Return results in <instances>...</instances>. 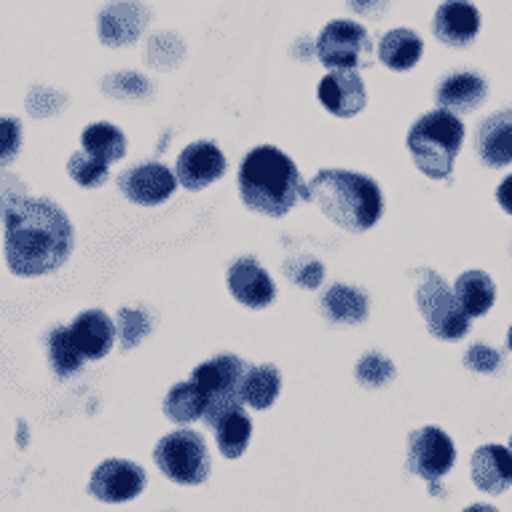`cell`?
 <instances>
[{
    "instance_id": "cell-33",
    "label": "cell",
    "mask_w": 512,
    "mask_h": 512,
    "mask_svg": "<svg viewBox=\"0 0 512 512\" xmlns=\"http://www.w3.org/2000/svg\"><path fill=\"white\" fill-rule=\"evenodd\" d=\"M180 57H183V43L175 35H156L148 46V59L156 68H175Z\"/></svg>"
},
{
    "instance_id": "cell-27",
    "label": "cell",
    "mask_w": 512,
    "mask_h": 512,
    "mask_svg": "<svg viewBox=\"0 0 512 512\" xmlns=\"http://www.w3.org/2000/svg\"><path fill=\"white\" fill-rule=\"evenodd\" d=\"M164 413H167L172 421H177V424H191V421L202 419L204 416L202 392H199L191 381L177 384V387L169 389L167 400H164Z\"/></svg>"
},
{
    "instance_id": "cell-2",
    "label": "cell",
    "mask_w": 512,
    "mask_h": 512,
    "mask_svg": "<svg viewBox=\"0 0 512 512\" xmlns=\"http://www.w3.org/2000/svg\"><path fill=\"white\" fill-rule=\"evenodd\" d=\"M301 199L319 207L333 223L354 234L376 226L384 210L376 180L344 169H322L309 185H303Z\"/></svg>"
},
{
    "instance_id": "cell-36",
    "label": "cell",
    "mask_w": 512,
    "mask_h": 512,
    "mask_svg": "<svg viewBox=\"0 0 512 512\" xmlns=\"http://www.w3.org/2000/svg\"><path fill=\"white\" fill-rule=\"evenodd\" d=\"M290 271V277H293L295 285H303V287H317L319 279L325 277V266L317 261H303L298 263V271L287 269Z\"/></svg>"
},
{
    "instance_id": "cell-12",
    "label": "cell",
    "mask_w": 512,
    "mask_h": 512,
    "mask_svg": "<svg viewBox=\"0 0 512 512\" xmlns=\"http://www.w3.org/2000/svg\"><path fill=\"white\" fill-rule=\"evenodd\" d=\"M226 172V156L215 143L188 145L177 159L175 177L177 183L188 191H202L210 183L220 180Z\"/></svg>"
},
{
    "instance_id": "cell-26",
    "label": "cell",
    "mask_w": 512,
    "mask_h": 512,
    "mask_svg": "<svg viewBox=\"0 0 512 512\" xmlns=\"http://www.w3.org/2000/svg\"><path fill=\"white\" fill-rule=\"evenodd\" d=\"M81 145H84L86 153H92L97 159L113 161L124 159L126 156V140L121 135V129H116L113 124H92L86 126L84 135H81Z\"/></svg>"
},
{
    "instance_id": "cell-4",
    "label": "cell",
    "mask_w": 512,
    "mask_h": 512,
    "mask_svg": "<svg viewBox=\"0 0 512 512\" xmlns=\"http://www.w3.org/2000/svg\"><path fill=\"white\" fill-rule=\"evenodd\" d=\"M464 124L448 110H432L421 116L408 132V151L416 167L432 180H445L454 172V161L462 151Z\"/></svg>"
},
{
    "instance_id": "cell-39",
    "label": "cell",
    "mask_w": 512,
    "mask_h": 512,
    "mask_svg": "<svg viewBox=\"0 0 512 512\" xmlns=\"http://www.w3.org/2000/svg\"><path fill=\"white\" fill-rule=\"evenodd\" d=\"M507 346H510V352H512V328H510V333H507Z\"/></svg>"
},
{
    "instance_id": "cell-29",
    "label": "cell",
    "mask_w": 512,
    "mask_h": 512,
    "mask_svg": "<svg viewBox=\"0 0 512 512\" xmlns=\"http://www.w3.org/2000/svg\"><path fill=\"white\" fill-rule=\"evenodd\" d=\"M108 161L97 159L92 153H76V156H70L68 161V172L70 177L76 180L78 185H84V188H97L108 180Z\"/></svg>"
},
{
    "instance_id": "cell-21",
    "label": "cell",
    "mask_w": 512,
    "mask_h": 512,
    "mask_svg": "<svg viewBox=\"0 0 512 512\" xmlns=\"http://www.w3.org/2000/svg\"><path fill=\"white\" fill-rule=\"evenodd\" d=\"M454 295L467 311V317H483L496 301L494 279L488 277L486 271H464L462 277L456 279Z\"/></svg>"
},
{
    "instance_id": "cell-38",
    "label": "cell",
    "mask_w": 512,
    "mask_h": 512,
    "mask_svg": "<svg viewBox=\"0 0 512 512\" xmlns=\"http://www.w3.org/2000/svg\"><path fill=\"white\" fill-rule=\"evenodd\" d=\"M464 512H499V510H494L491 504H472V507H467Z\"/></svg>"
},
{
    "instance_id": "cell-35",
    "label": "cell",
    "mask_w": 512,
    "mask_h": 512,
    "mask_svg": "<svg viewBox=\"0 0 512 512\" xmlns=\"http://www.w3.org/2000/svg\"><path fill=\"white\" fill-rule=\"evenodd\" d=\"M464 365L470 370H478V373H494L502 365V354L486 344H475L464 354Z\"/></svg>"
},
{
    "instance_id": "cell-28",
    "label": "cell",
    "mask_w": 512,
    "mask_h": 512,
    "mask_svg": "<svg viewBox=\"0 0 512 512\" xmlns=\"http://www.w3.org/2000/svg\"><path fill=\"white\" fill-rule=\"evenodd\" d=\"M49 360L51 368L59 378H68L81 370L84 354L78 352V346L73 344L68 328H54L49 336Z\"/></svg>"
},
{
    "instance_id": "cell-20",
    "label": "cell",
    "mask_w": 512,
    "mask_h": 512,
    "mask_svg": "<svg viewBox=\"0 0 512 512\" xmlns=\"http://www.w3.org/2000/svg\"><path fill=\"white\" fill-rule=\"evenodd\" d=\"M486 81L478 73H454L437 89V102L448 113H470L486 100Z\"/></svg>"
},
{
    "instance_id": "cell-3",
    "label": "cell",
    "mask_w": 512,
    "mask_h": 512,
    "mask_svg": "<svg viewBox=\"0 0 512 512\" xmlns=\"http://www.w3.org/2000/svg\"><path fill=\"white\" fill-rule=\"evenodd\" d=\"M239 194L252 212L282 218L301 199V172L295 161L274 145L252 148L239 167Z\"/></svg>"
},
{
    "instance_id": "cell-31",
    "label": "cell",
    "mask_w": 512,
    "mask_h": 512,
    "mask_svg": "<svg viewBox=\"0 0 512 512\" xmlns=\"http://www.w3.org/2000/svg\"><path fill=\"white\" fill-rule=\"evenodd\" d=\"M395 378V365L387 357L381 354H365L360 362H357V381L362 387H384Z\"/></svg>"
},
{
    "instance_id": "cell-32",
    "label": "cell",
    "mask_w": 512,
    "mask_h": 512,
    "mask_svg": "<svg viewBox=\"0 0 512 512\" xmlns=\"http://www.w3.org/2000/svg\"><path fill=\"white\" fill-rule=\"evenodd\" d=\"M105 92L121 100H135V97H148L151 94V84L137 73H118L105 81Z\"/></svg>"
},
{
    "instance_id": "cell-11",
    "label": "cell",
    "mask_w": 512,
    "mask_h": 512,
    "mask_svg": "<svg viewBox=\"0 0 512 512\" xmlns=\"http://www.w3.org/2000/svg\"><path fill=\"white\" fill-rule=\"evenodd\" d=\"M118 188L129 202L140 207H156L175 194L177 177L164 164H140L135 169H126L124 175L118 177Z\"/></svg>"
},
{
    "instance_id": "cell-34",
    "label": "cell",
    "mask_w": 512,
    "mask_h": 512,
    "mask_svg": "<svg viewBox=\"0 0 512 512\" xmlns=\"http://www.w3.org/2000/svg\"><path fill=\"white\" fill-rule=\"evenodd\" d=\"M19 148H22V129L19 121L14 118L0 116V167H6L17 159Z\"/></svg>"
},
{
    "instance_id": "cell-15",
    "label": "cell",
    "mask_w": 512,
    "mask_h": 512,
    "mask_svg": "<svg viewBox=\"0 0 512 512\" xmlns=\"http://www.w3.org/2000/svg\"><path fill=\"white\" fill-rule=\"evenodd\" d=\"M151 11L137 0H118L100 14V38L105 46L135 43L148 25Z\"/></svg>"
},
{
    "instance_id": "cell-1",
    "label": "cell",
    "mask_w": 512,
    "mask_h": 512,
    "mask_svg": "<svg viewBox=\"0 0 512 512\" xmlns=\"http://www.w3.org/2000/svg\"><path fill=\"white\" fill-rule=\"evenodd\" d=\"M6 263L17 277L57 271L73 252V226L49 199H14L3 207Z\"/></svg>"
},
{
    "instance_id": "cell-13",
    "label": "cell",
    "mask_w": 512,
    "mask_h": 512,
    "mask_svg": "<svg viewBox=\"0 0 512 512\" xmlns=\"http://www.w3.org/2000/svg\"><path fill=\"white\" fill-rule=\"evenodd\" d=\"M317 97L338 118L357 116L368 102L365 84H362L360 73H354V70H333V73H328L319 81Z\"/></svg>"
},
{
    "instance_id": "cell-5",
    "label": "cell",
    "mask_w": 512,
    "mask_h": 512,
    "mask_svg": "<svg viewBox=\"0 0 512 512\" xmlns=\"http://www.w3.org/2000/svg\"><path fill=\"white\" fill-rule=\"evenodd\" d=\"M244 362L231 354H220L215 360L202 362L199 368L191 373V384H194L204 397V416L202 419L215 427L218 419H223L228 411L242 408V381H244Z\"/></svg>"
},
{
    "instance_id": "cell-19",
    "label": "cell",
    "mask_w": 512,
    "mask_h": 512,
    "mask_svg": "<svg viewBox=\"0 0 512 512\" xmlns=\"http://www.w3.org/2000/svg\"><path fill=\"white\" fill-rule=\"evenodd\" d=\"M478 153L491 169L512 164V108L499 110L480 124Z\"/></svg>"
},
{
    "instance_id": "cell-18",
    "label": "cell",
    "mask_w": 512,
    "mask_h": 512,
    "mask_svg": "<svg viewBox=\"0 0 512 512\" xmlns=\"http://www.w3.org/2000/svg\"><path fill=\"white\" fill-rule=\"evenodd\" d=\"M480 30V14L470 0H445L435 14V35L448 46H467Z\"/></svg>"
},
{
    "instance_id": "cell-14",
    "label": "cell",
    "mask_w": 512,
    "mask_h": 512,
    "mask_svg": "<svg viewBox=\"0 0 512 512\" xmlns=\"http://www.w3.org/2000/svg\"><path fill=\"white\" fill-rule=\"evenodd\" d=\"M228 290L236 301L250 309H266L277 298V287L271 282L269 271L252 258H242L228 269Z\"/></svg>"
},
{
    "instance_id": "cell-40",
    "label": "cell",
    "mask_w": 512,
    "mask_h": 512,
    "mask_svg": "<svg viewBox=\"0 0 512 512\" xmlns=\"http://www.w3.org/2000/svg\"><path fill=\"white\" fill-rule=\"evenodd\" d=\"M510 445H512V440H510Z\"/></svg>"
},
{
    "instance_id": "cell-25",
    "label": "cell",
    "mask_w": 512,
    "mask_h": 512,
    "mask_svg": "<svg viewBox=\"0 0 512 512\" xmlns=\"http://www.w3.org/2000/svg\"><path fill=\"white\" fill-rule=\"evenodd\" d=\"M212 429L218 432V448L226 459H239L247 451L252 435V421L242 408L228 411L223 419H218V424Z\"/></svg>"
},
{
    "instance_id": "cell-6",
    "label": "cell",
    "mask_w": 512,
    "mask_h": 512,
    "mask_svg": "<svg viewBox=\"0 0 512 512\" xmlns=\"http://www.w3.org/2000/svg\"><path fill=\"white\" fill-rule=\"evenodd\" d=\"M156 464L180 486H199L210 478V451L194 429H177L156 445Z\"/></svg>"
},
{
    "instance_id": "cell-23",
    "label": "cell",
    "mask_w": 512,
    "mask_h": 512,
    "mask_svg": "<svg viewBox=\"0 0 512 512\" xmlns=\"http://www.w3.org/2000/svg\"><path fill=\"white\" fill-rule=\"evenodd\" d=\"M322 309L333 322H346V325H357L368 317V295L360 293L357 287L349 285H333L322 298Z\"/></svg>"
},
{
    "instance_id": "cell-10",
    "label": "cell",
    "mask_w": 512,
    "mask_h": 512,
    "mask_svg": "<svg viewBox=\"0 0 512 512\" xmlns=\"http://www.w3.org/2000/svg\"><path fill=\"white\" fill-rule=\"evenodd\" d=\"M145 488V472L140 464L126 462V459H108L94 470L89 480V491H92L100 502H129L135 496L143 494Z\"/></svg>"
},
{
    "instance_id": "cell-16",
    "label": "cell",
    "mask_w": 512,
    "mask_h": 512,
    "mask_svg": "<svg viewBox=\"0 0 512 512\" xmlns=\"http://www.w3.org/2000/svg\"><path fill=\"white\" fill-rule=\"evenodd\" d=\"M70 338L78 346V352L84 354V360H102L113 349L116 338V325L113 319L100 309L81 311L76 322L70 325Z\"/></svg>"
},
{
    "instance_id": "cell-9",
    "label": "cell",
    "mask_w": 512,
    "mask_h": 512,
    "mask_svg": "<svg viewBox=\"0 0 512 512\" xmlns=\"http://www.w3.org/2000/svg\"><path fill=\"white\" fill-rule=\"evenodd\" d=\"M456 462L454 440L440 427H421L408 437V470L432 483V491H440L437 480L451 472Z\"/></svg>"
},
{
    "instance_id": "cell-37",
    "label": "cell",
    "mask_w": 512,
    "mask_h": 512,
    "mask_svg": "<svg viewBox=\"0 0 512 512\" xmlns=\"http://www.w3.org/2000/svg\"><path fill=\"white\" fill-rule=\"evenodd\" d=\"M496 202L502 204V210L512 215V175L502 180V185L496 188Z\"/></svg>"
},
{
    "instance_id": "cell-17",
    "label": "cell",
    "mask_w": 512,
    "mask_h": 512,
    "mask_svg": "<svg viewBox=\"0 0 512 512\" xmlns=\"http://www.w3.org/2000/svg\"><path fill=\"white\" fill-rule=\"evenodd\" d=\"M470 467L472 483L486 494H504L512 486V451L504 445H480Z\"/></svg>"
},
{
    "instance_id": "cell-30",
    "label": "cell",
    "mask_w": 512,
    "mask_h": 512,
    "mask_svg": "<svg viewBox=\"0 0 512 512\" xmlns=\"http://www.w3.org/2000/svg\"><path fill=\"white\" fill-rule=\"evenodd\" d=\"M151 333V319L140 309L118 311V336L124 349H135L145 336Z\"/></svg>"
},
{
    "instance_id": "cell-24",
    "label": "cell",
    "mask_w": 512,
    "mask_h": 512,
    "mask_svg": "<svg viewBox=\"0 0 512 512\" xmlns=\"http://www.w3.org/2000/svg\"><path fill=\"white\" fill-rule=\"evenodd\" d=\"M279 387H282V376H279V370L274 365H255V368L244 373V403L258 408V411H266L279 397Z\"/></svg>"
},
{
    "instance_id": "cell-7",
    "label": "cell",
    "mask_w": 512,
    "mask_h": 512,
    "mask_svg": "<svg viewBox=\"0 0 512 512\" xmlns=\"http://www.w3.org/2000/svg\"><path fill=\"white\" fill-rule=\"evenodd\" d=\"M416 298H419V309L427 319V328L432 336L443 338V341H456V338L467 336L470 317L437 274H429L424 279Z\"/></svg>"
},
{
    "instance_id": "cell-8",
    "label": "cell",
    "mask_w": 512,
    "mask_h": 512,
    "mask_svg": "<svg viewBox=\"0 0 512 512\" xmlns=\"http://www.w3.org/2000/svg\"><path fill=\"white\" fill-rule=\"evenodd\" d=\"M368 54L370 35L357 22L336 19L317 38V57L322 59V65L333 70H354L362 62L368 65Z\"/></svg>"
},
{
    "instance_id": "cell-22",
    "label": "cell",
    "mask_w": 512,
    "mask_h": 512,
    "mask_svg": "<svg viewBox=\"0 0 512 512\" xmlns=\"http://www.w3.org/2000/svg\"><path fill=\"white\" fill-rule=\"evenodd\" d=\"M424 43L413 30H392L378 43V59L389 70H411L421 59Z\"/></svg>"
}]
</instances>
